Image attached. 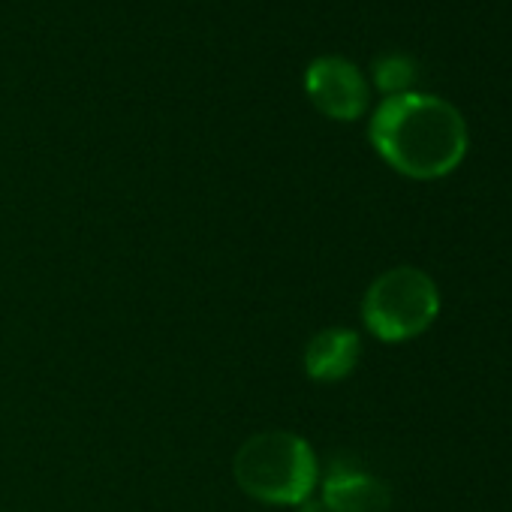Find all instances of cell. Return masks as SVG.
Masks as SVG:
<instances>
[{"label": "cell", "mask_w": 512, "mask_h": 512, "mask_svg": "<svg viewBox=\"0 0 512 512\" xmlns=\"http://www.w3.org/2000/svg\"><path fill=\"white\" fill-rule=\"evenodd\" d=\"M440 314V293L431 275L413 266L383 272L365 293L362 320L386 344L419 338Z\"/></svg>", "instance_id": "obj_3"}, {"label": "cell", "mask_w": 512, "mask_h": 512, "mask_svg": "<svg viewBox=\"0 0 512 512\" xmlns=\"http://www.w3.org/2000/svg\"><path fill=\"white\" fill-rule=\"evenodd\" d=\"M374 82L389 97L407 94V88L416 82V61L410 55H401V52L380 55L374 61Z\"/></svg>", "instance_id": "obj_7"}, {"label": "cell", "mask_w": 512, "mask_h": 512, "mask_svg": "<svg viewBox=\"0 0 512 512\" xmlns=\"http://www.w3.org/2000/svg\"><path fill=\"white\" fill-rule=\"evenodd\" d=\"M362 344L359 335L350 329H323L311 338L308 350H305V371L311 380L320 383H335L344 380L347 374H353L356 362H359Z\"/></svg>", "instance_id": "obj_6"}, {"label": "cell", "mask_w": 512, "mask_h": 512, "mask_svg": "<svg viewBox=\"0 0 512 512\" xmlns=\"http://www.w3.org/2000/svg\"><path fill=\"white\" fill-rule=\"evenodd\" d=\"M320 500L335 512H386L392 503V494L383 479H377L356 461L338 458L332 461L323 479Z\"/></svg>", "instance_id": "obj_5"}, {"label": "cell", "mask_w": 512, "mask_h": 512, "mask_svg": "<svg viewBox=\"0 0 512 512\" xmlns=\"http://www.w3.org/2000/svg\"><path fill=\"white\" fill-rule=\"evenodd\" d=\"M305 91L311 103L335 121H356L368 106L365 76L353 61L338 55L311 61L305 73Z\"/></svg>", "instance_id": "obj_4"}, {"label": "cell", "mask_w": 512, "mask_h": 512, "mask_svg": "<svg viewBox=\"0 0 512 512\" xmlns=\"http://www.w3.org/2000/svg\"><path fill=\"white\" fill-rule=\"evenodd\" d=\"M377 154L407 178H443L467 154V124L461 112L434 94L386 97L368 127Z\"/></svg>", "instance_id": "obj_1"}, {"label": "cell", "mask_w": 512, "mask_h": 512, "mask_svg": "<svg viewBox=\"0 0 512 512\" xmlns=\"http://www.w3.org/2000/svg\"><path fill=\"white\" fill-rule=\"evenodd\" d=\"M299 512H335V509H329L323 500H314V497H308L305 503H299Z\"/></svg>", "instance_id": "obj_8"}, {"label": "cell", "mask_w": 512, "mask_h": 512, "mask_svg": "<svg viewBox=\"0 0 512 512\" xmlns=\"http://www.w3.org/2000/svg\"><path fill=\"white\" fill-rule=\"evenodd\" d=\"M235 479L241 491L263 503L299 506L314 494L320 467L308 440L287 431L253 434L235 455Z\"/></svg>", "instance_id": "obj_2"}]
</instances>
